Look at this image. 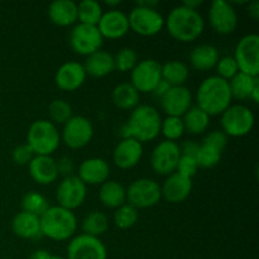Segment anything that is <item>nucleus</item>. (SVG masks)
<instances>
[{
  "instance_id": "f257e3e1",
  "label": "nucleus",
  "mask_w": 259,
  "mask_h": 259,
  "mask_svg": "<svg viewBox=\"0 0 259 259\" xmlns=\"http://www.w3.org/2000/svg\"><path fill=\"white\" fill-rule=\"evenodd\" d=\"M164 27L174 39L181 43H191L204 33L205 20L197 10L181 4L168 13L164 19Z\"/></svg>"
},
{
  "instance_id": "f03ea898",
  "label": "nucleus",
  "mask_w": 259,
  "mask_h": 259,
  "mask_svg": "<svg viewBox=\"0 0 259 259\" xmlns=\"http://www.w3.org/2000/svg\"><path fill=\"white\" fill-rule=\"evenodd\" d=\"M162 118L152 105H138L129 115L123 128V138H134L142 144L156 139L161 133Z\"/></svg>"
},
{
  "instance_id": "7ed1b4c3",
  "label": "nucleus",
  "mask_w": 259,
  "mask_h": 259,
  "mask_svg": "<svg viewBox=\"0 0 259 259\" xmlns=\"http://www.w3.org/2000/svg\"><path fill=\"white\" fill-rule=\"evenodd\" d=\"M196 101L197 106L210 118L222 115L232 105L233 101L229 83L218 76L205 78L197 89Z\"/></svg>"
},
{
  "instance_id": "20e7f679",
  "label": "nucleus",
  "mask_w": 259,
  "mask_h": 259,
  "mask_svg": "<svg viewBox=\"0 0 259 259\" xmlns=\"http://www.w3.org/2000/svg\"><path fill=\"white\" fill-rule=\"evenodd\" d=\"M42 235L55 242L71 239L77 232V219L73 211L61 206H50L39 217Z\"/></svg>"
},
{
  "instance_id": "39448f33",
  "label": "nucleus",
  "mask_w": 259,
  "mask_h": 259,
  "mask_svg": "<svg viewBox=\"0 0 259 259\" xmlns=\"http://www.w3.org/2000/svg\"><path fill=\"white\" fill-rule=\"evenodd\" d=\"M61 143V134L57 126L50 120L34 121L27 133V144L35 156H51L57 151Z\"/></svg>"
},
{
  "instance_id": "423d86ee",
  "label": "nucleus",
  "mask_w": 259,
  "mask_h": 259,
  "mask_svg": "<svg viewBox=\"0 0 259 259\" xmlns=\"http://www.w3.org/2000/svg\"><path fill=\"white\" fill-rule=\"evenodd\" d=\"M255 116L248 106L235 104L230 105L224 113L220 115V125L222 132L228 137L248 136L254 128Z\"/></svg>"
},
{
  "instance_id": "0eeeda50",
  "label": "nucleus",
  "mask_w": 259,
  "mask_h": 259,
  "mask_svg": "<svg viewBox=\"0 0 259 259\" xmlns=\"http://www.w3.org/2000/svg\"><path fill=\"white\" fill-rule=\"evenodd\" d=\"M161 199L162 191L159 184L147 177L133 181L126 190V201L137 210L156 206Z\"/></svg>"
},
{
  "instance_id": "6e6552de",
  "label": "nucleus",
  "mask_w": 259,
  "mask_h": 259,
  "mask_svg": "<svg viewBox=\"0 0 259 259\" xmlns=\"http://www.w3.org/2000/svg\"><path fill=\"white\" fill-rule=\"evenodd\" d=\"M129 28L142 37H153L164 28V18L157 9L137 5L128 14Z\"/></svg>"
},
{
  "instance_id": "1a4fd4ad",
  "label": "nucleus",
  "mask_w": 259,
  "mask_h": 259,
  "mask_svg": "<svg viewBox=\"0 0 259 259\" xmlns=\"http://www.w3.org/2000/svg\"><path fill=\"white\" fill-rule=\"evenodd\" d=\"M234 60L239 72L258 77L259 75V35L247 34L237 43Z\"/></svg>"
},
{
  "instance_id": "9d476101",
  "label": "nucleus",
  "mask_w": 259,
  "mask_h": 259,
  "mask_svg": "<svg viewBox=\"0 0 259 259\" xmlns=\"http://www.w3.org/2000/svg\"><path fill=\"white\" fill-rule=\"evenodd\" d=\"M162 81V65L153 58L139 61L131 71V85L139 94L152 93Z\"/></svg>"
},
{
  "instance_id": "9b49d317",
  "label": "nucleus",
  "mask_w": 259,
  "mask_h": 259,
  "mask_svg": "<svg viewBox=\"0 0 259 259\" xmlns=\"http://www.w3.org/2000/svg\"><path fill=\"white\" fill-rule=\"evenodd\" d=\"M88 196V186L77 176L63 177L56 190V200L58 206L73 211L85 202Z\"/></svg>"
},
{
  "instance_id": "f8f14e48",
  "label": "nucleus",
  "mask_w": 259,
  "mask_h": 259,
  "mask_svg": "<svg viewBox=\"0 0 259 259\" xmlns=\"http://www.w3.org/2000/svg\"><path fill=\"white\" fill-rule=\"evenodd\" d=\"M94 136V126L88 118L82 115L72 116L63 124L61 139L71 149H81L88 146Z\"/></svg>"
},
{
  "instance_id": "ddd939ff",
  "label": "nucleus",
  "mask_w": 259,
  "mask_h": 259,
  "mask_svg": "<svg viewBox=\"0 0 259 259\" xmlns=\"http://www.w3.org/2000/svg\"><path fill=\"white\" fill-rule=\"evenodd\" d=\"M180 157H181V152L176 142H159L151 154L152 169L161 176H169L176 172Z\"/></svg>"
},
{
  "instance_id": "4468645a",
  "label": "nucleus",
  "mask_w": 259,
  "mask_h": 259,
  "mask_svg": "<svg viewBox=\"0 0 259 259\" xmlns=\"http://www.w3.org/2000/svg\"><path fill=\"white\" fill-rule=\"evenodd\" d=\"M104 38L101 37L98 27L78 23L73 27L70 34V46L72 51L81 56H90L101 50Z\"/></svg>"
},
{
  "instance_id": "2eb2a0df",
  "label": "nucleus",
  "mask_w": 259,
  "mask_h": 259,
  "mask_svg": "<svg viewBox=\"0 0 259 259\" xmlns=\"http://www.w3.org/2000/svg\"><path fill=\"white\" fill-rule=\"evenodd\" d=\"M209 23L218 34H232L238 27L237 10L232 3L225 0H214L210 4Z\"/></svg>"
},
{
  "instance_id": "dca6fc26",
  "label": "nucleus",
  "mask_w": 259,
  "mask_h": 259,
  "mask_svg": "<svg viewBox=\"0 0 259 259\" xmlns=\"http://www.w3.org/2000/svg\"><path fill=\"white\" fill-rule=\"evenodd\" d=\"M108 252L99 238L80 234L67 245V259H106Z\"/></svg>"
},
{
  "instance_id": "f3484780",
  "label": "nucleus",
  "mask_w": 259,
  "mask_h": 259,
  "mask_svg": "<svg viewBox=\"0 0 259 259\" xmlns=\"http://www.w3.org/2000/svg\"><path fill=\"white\" fill-rule=\"evenodd\" d=\"M162 110L167 116L182 118L187 110L192 106V94L186 86H174L162 96Z\"/></svg>"
},
{
  "instance_id": "a211bd4d",
  "label": "nucleus",
  "mask_w": 259,
  "mask_h": 259,
  "mask_svg": "<svg viewBox=\"0 0 259 259\" xmlns=\"http://www.w3.org/2000/svg\"><path fill=\"white\" fill-rule=\"evenodd\" d=\"M96 27L101 37L110 40L120 39L131 30L128 15L118 9H109L104 13Z\"/></svg>"
},
{
  "instance_id": "6ab92c4d",
  "label": "nucleus",
  "mask_w": 259,
  "mask_h": 259,
  "mask_svg": "<svg viewBox=\"0 0 259 259\" xmlns=\"http://www.w3.org/2000/svg\"><path fill=\"white\" fill-rule=\"evenodd\" d=\"M86 75L82 63L68 61L57 68L55 82L58 89L63 91H76L85 83Z\"/></svg>"
},
{
  "instance_id": "aec40b11",
  "label": "nucleus",
  "mask_w": 259,
  "mask_h": 259,
  "mask_svg": "<svg viewBox=\"0 0 259 259\" xmlns=\"http://www.w3.org/2000/svg\"><path fill=\"white\" fill-rule=\"evenodd\" d=\"M143 156V144L134 138H123L113 153V161L118 168L131 169L141 162Z\"/></svg>"
},
{
  "instance_id": "412c9836",
  "label": "nucleus",
  "mask_w": 259,
  "mask_h": 259,
  "mask_svg": "<svg viewBox=\"0 0 259 259\" xmlns=\"http://www.w3.org/2000/svg\"><path fill=\"white\" fill-rule=\"evenodd\" d=\"M110 176V167L104 158H88L78 167L77 177L86 185H103Z\"/></svg>"
},
{
  "instance_id": "4be33fe9",
  "label": "nucleus",
  "mask_w": 259,
  "mask_h": 259,
  "mask_svg": "<svg viewBox=\"0 0 259 259\" xmlns=\"http://www.w3.org/2000/svg\"><path fill=\"white\" fill-rule=\"evenodd\" d=\"M162 197L171 204H181L192 191V180L174 172L161 187Z\"/></svg>"
},
{
  "instance_id": "5701e85b",
  "label": "nucleus",
  "mask_w": 259,
  "mask_h": 259,
  "mask_svg": "<svg viewBox=\"0 0 259 259\" xmlns=\"http://www.w3.org/2000/svg\"><path fill=\"white\" fill-rule=\"evenodd\" d=\"M29 175L37 184L51 185L57 180V163L51 156H34L28 164Z\"/></svg>"
},
{
  "instance_id": "b1692460",
  "label": "nucleus",
  "mask_w": 259,
  "mask_h": 259,
  "mask_svg": "<svg viewBox=\"0 0 259 259\" xmlns=\"http://www.w3.org/2000/svg\"><path fill=\"white\" fill-rule=\"evenodd\" d=\"M48 18L57 27H70L77 22V4L73 0H56L48 7Z\"/></svg>"
},
{
  "instance_id": "393cba45",
  "label": "nucleus",
  "mask_w": 259,
  "mask_h": 259,
  "mask_svg": "<svg viewBox=\"0 0 259 259\" xmlns=\"http://www.w3.org/2000/svg\"><path fill=\"white\" fill-rule=\"evenodd\" d=\"M12 230L17 237L27 240H35L42 237L40 220L37 215L20 211L13 218Z\"/></svg>"
},
{
  "instance_id": "a878e982",
  "label": "nucleus",
  "mask_w": 259,
  "mask_h": 259,
  "mask_svg": "<svg viewBox=\"0 0 259 259\" xmlns=\"http://www.w3.org/2000/svg\"><path fill=\"white\" fill-rule=\"evenodd\" d=\"M82 66L85 68L86 75L95 78L105 77V76L110 75L113 71H115L114 56L103 50H99L93 55L88 56Z\"/></svg>"
},
{
  "instance_id": "bb28decb",
  "label": "nucleus",
  "mask_w": 259,
  "mask_h": 259,
  "mask_svg": "<svg viewBox=\"0 0 259 259\" xmlns=\"http://www.w3.org/2000/svg\"><path fill=\"white\" fill-rule=\"evenodd\" d=\"M219 58V51L212 45H199L190 53V63L192 68L202 72L215 68Z\"/></svg>"
},
{
  "instance_id": "cd10ccee",
  "label": "nucleus",
  "mask_w": 259,
  "mask_h": 259,
  "mask_svg": "<svg viewBox=\"0 0 259 259\" xmlns=\"http://www.w3.org/2000/svg\"><path fill=\"white\" fill-rule=\"evenodd\" d=\"M99 200L108 209H119L126 204V189L118 181H105L100 185Z\"/></svg>"
},
{
  "instance_id": "c85d7f7f",
  "label": "nucleus",
  "mask_w": 259,
  "mask_h": 259,
  "mask_svg": "<svg viewBox=\"0 0 259 259\" xmlns=\"http://www.w3.org/2000/svg\"><path fill=\"white\" fill-rule=\"evenodd\" d=\"M111 100L121 110H133L139 105L141 94L128 82L119 83L111 93Z\"/></svg>"
},
{
  "instance_id": "c756f323",
  "label": "nucleus",
  "mask_w": 259,
  "mask_h": 259,
  "mask_svg": "<svg viewBox=\"0 0 259 259\" xmlns=\"http://www.w3.org/2000/svg\"><path fill=\"white\" fill-rule=\"evenodd\" d=\"M181 119L185 126V132L194 134V136L204 134L210 125V116L197 105L191 106Z\"/></svg>"
},
{
  "instance_id": "7c9ffc66",
  "label": "nucleus",
  "mask_w": 259,
  "mask_h": 259,
  "mask_svg": "<svg viewBox=\"0 0 259 259\" xmlns=\"http://www.w3.org/2000/svg\"><path fill=\"white\" fill-rule=\"evenodd\" d=\"M233 99L237 100H247L250 99L253 90L259 86L258 77L245 75L243 72H238L230 81H228Z\"/></svg>"
},
{
  "instance_id": "2f4dec72",
  "label": "nucleus",
  "mask_w": 259,
  "mask_h": 259,
  "mask_svg": "<svg viewBox=\"0 0 259 259\" xmlns=\"http://www.w3.org/2000/svg\"><path fill=\"white\" fill-rule=\"evenodd\" d=\"M189 67L180 61H168L162 65V80L166 81L171 88L185 86L189 78Z\"/></svg>"
},
{
  "instance_id": "473e14b6",
  "label": "nucleus",
  "mask_w": 259,
  "mask_h": 259,
  "mask_svg": "<svg viewBox=\"0 0 259 259\" xmlns=\"http://www.w3.org/2000/svg\"><path fill=\"white\" fill-rule=\"evenodd\" d=\"M103 14V7L95 0H82L77 4V20L81 24L96 27Z\"/></svg>"
},
{
  "instance_id": "72a5a7b5",
  "label": "nucleus",
  "mask_w": 259,
  "mask_h": 259,
  "mask_svg": "<svg viewBox=\"0 0 259 259\" xmlns=\"http://www.w3.org/2000/svg\"><path fill=\"white\" fill-rule=\"evenodd\" d=\"M109 229V219L104 212L93 211L82 220L83 234L99 238Z\"/></svg>"
},
{
  "instance_id": "f704fd0d",
  "label": "nucleus",
  "mask_w": 259,
  "mask_h": 259,
  "mask_svg": "<svg viewBox=\"0 0 259 259\" xmlns=\"http://www.w3.org/2000/svg\"><path fill=\"white\" fill-rule=\"evenodd\" d=\"M50 207L47 199L37 191H29L22 199V211L40 217Z\"/></svg>"
},
{
  "instance_id": "c9c22d12",
  "label": "nucleus",
  "mask_w": 259,
  "mask_h": 259,
  "mask_svg": "<svg viewBox=\"0 0 259 259\" xmlns=\"http://www.w3.org/2000/svg\"><path fill=\"white\" fill-rule=\"evenodd\" d=\"M48 115H50L51 123L56 124H66L72 118V108L70 104L63 99H56L51 101L48 105Z\"/></svg>"
},
{
  "instance_id": "e433bc0d",
  "label": "nucleus",
  "mask_w": 259,
  "mask_h": 259,
  "mask_svg": "<svg viewBox=\"0 0 259 259\" xmlns=\"http://www.w3.org/2000/svg\"><path fill=\"white\" fill-rule=\"evenodd\" d=\"M223 152L218 151V149L212 148V147L207 146V144L201 143L199 146V149L196 152V163L199 166V168H214L215 166H218L222 159Z\"/></svg>"
},
{
  "instance_id": "4c0bfd02",
  "label": "nucleus",
  "mask_w": 259,
  "mask_h": 259,
  "mask_svg": "<svg viewBox=\"0 0 259 259\" xmlns=\"http://www.w3.org/2000/svg\"><path fill=\"white\" fill-rule=\"evenodd\" d=\"M138 210L129 204H124L119 209L115 210L114 214V223L119 229H131L138 222Z\"/></svg>"
},
{
  "instance_id": "58836bf2",
  "label": "nucleus",
  "mask_w": 259,
  "mask_h": 259,
  "mask_svg": "<svg viewBox=\"0 0 259 259\" xmlns=\"http://www.w3.org/2000/svg\"><path fill=\"white\" fill-rule=\"evenodd\" d=\"M161 133L163 134L166 141L176 142L184 136L185 126L181 118L176 116H167L161 124Z\"/></svg>"
},
{
  "instance_id": "ea45409f",
  "label": "nucleus",
  "mask_w": 259,
  "mask_h": 259,
  "mask_svg": "<svg viewBox=\"0 0 259 259\" xmlns=\"http://www.w3.org/2000/svg\"><path fill=\"white\" fill-rule=\"evenodd\" d=\"M138 63V55L133 48H121L115 56H114V65L115 70L120 72H131L136 65Z\"/></svg>"
},
{
  "instance_id": "a19ab883",
  "label": "nucleus",
  "mask_w": 259,
  "mask_h": 259,
  "mask_svg": "<svg viewBox=\"0 0 259 259\" xmlns=\"http://www.w3.org/2000/svg\"><path fill=\"white\" fill-rule=\"evenodd\" d=\"M215 68H217L218 77L223 78V80L225 81H230L238 72H239V68H238V65L233 56H224V57H220L217 66H215Z\"/></svg>"
},
{
  "instance_id": "79ce46f5",
  "label": "nucleus",
  "mask_w": 259,
  "mask_h": 259,
  "mask_svg": "<svg viewBox=\"0 0 259 259\" xmlns=\"http://www.w3.org/2000/svg\"><path fill=\"white\" fill-rule=\"evenodd\" d=\"M197 171H199V166H197L195 157L182 156L181 154V157L179 159V163H177V174L192 180V177L197 174Z\"/></svg>"
},
{
  "instance_id": "37998d69",
  "label": "nucleus",
  "mask_w": 259,
  "mask_h": 259,
  "mask_svg": "<svg viewBox=\"0 0 259 259\" xmlns=\"http://www.w3.org/2000/svg\"><path fill=\"white\" fill-rule=\"evenodd\" d=\"M34 156L35 154L33 153L32 148L27 143L19 144L12 152L13 162L18 164V166H27V164H29L30 161L34 158Z\"/></svg>"
},
{
  "instance_id": "c03bdc74",
  "label": "nucleus",
  "mask_w": 259,
  "mask_h": 259,
  "mask_svg": "<svg viewBox=\"0 0 259 259\" xmlns=\"http://www.w3.org/2000/svg\"><path fill=\"white\" fill-rule=\"evenodd\" d=\"M202 143L212 147L220 152H224V149L228 146V136L223 133L222 131H212L205 136Z\"/></svg>"
},
{
  "instance_id": "a18cd8bd",
  "label": "nucleus",
  "mask_w": 259,
  "mask_h": 259,
  "mask_svg": "<svg viewBox=\"0 0 259 259\" xmlns=\"http://www.w3.org/2000/svg\"><path fill=\"white\" fill-rule=\"evenodd\" d=\"M56 163H57L58 175H63L65 177L72 176L73 161L70 158V157H62V158L58 159Z\"/></svg>"
},
{
  "instance_id": "49530a36",
  "label": "nucleus",
  "mask_w": 259,
  "mask_h": 259,
  "mask_svg": "<svg viewBox=\"0 0 259 259\" xmlns=\"http://www.w3.org/2000/svg\"><path fill=\"white\" fill-rule=\"evenodd\" d=\"M200 144H197L194 141H185L182 143V146L180 147V152H181L182 156H190L195 157L196 156V152L199 149Z\"/></svg>"
},
{
  "instance_id": "de8ad7c7",
  "label": "nucleus",
  "mask_w": 259,
  "mask_h": 259,
  "mask_svg": "<svg viewBox=\"0 0 259 259\" xmlns=\"http://www.w3.org/2000/svg\"><path fill=\"white\" fill-rule=\"evenodd\" d=\"M169 88H171V86H169L168 83L166 82V81H163V80H162L161 82H159L158 85H157V88L154 89L153 91H152V94H153V95L156 96V98H158L159 100H161V99H162V96H163L164 94H166L167 91L169 90Z\"/></svg>"
},
{
  "instance_id": "09e8293b",
  "label": "nucleus",
  "mask_w": 259,
  "mask_h": 259,
  "mask_svg": "<svg viewBox=\"0 0 259 259\" xmlns=\"http://www.w3.org/2000/svg\"><path fill=\"white\" fill-rule=\"evenodd\" d=\"M247 10H248V14H249V17L252 18V19H254V20L259 19V2L258 0L248 3Z\"/></svg>"
},
{
  "instance_id": "8fccbe9b",
  "label": "nucleus",
  "mask_w": 259,
  "mask_h": 259,
  "mask_svg": "<svg viewBox=\"0 0 259 259\" xmlns=\"http://www.w3.org/2000/svg\"><path fill=\"white\" fill-rule=\"evenodd\" d=\"M51 257H52V255L50 254V252L39 249V250H35V252H33L29 259H51Z\"/></svg>"
},
{
  "instance_id": "3c124183",
  "label": "nucleus",
  "mask_w": 259,
  "mask_h": 259,
  "mask_svg": "<svg viewBox=\"0 0 259 259\" xmlns=\"http://www.w3.org/2000/svg\"><path fill=\"white\" fill-rule=\"evenodd\" d=\"M202 2H200V0H189V2L182 3V5H185L186 8H190V9H194V10H197V8H199Z\"/></svg>"
},
{
  "instance_id": "603ef678",
  "label": "nucleus",
  "mask_w": 259,
  "mask_h": 259,
  "mask_svg": "<svg viewBox=\"0 0 259 259\" xmlns=\"http://www.w3.org/2000/svg\"><path fill=\"white\" fill-rule=\"evenodd\" d=\"M250 100L254 101L255 104L259 103V86H258V88H255L254 90H253L252 95H250Z\"/></svg>"
},
{
  "instance_id": "864d4df0",
  "label": "nucleus",
  "mask_w": 259,
  "mask_h": 259,
  "mask_svg": "<svg viewBox=\"0 0 259 259\" xmlns=\"http://www.w3.org/2000/svg\"><path fill=\"white\" fill-rule=\"evenodd\" d=\"M121 2H119V0H115V2H110V0H106L105 2V5L106 7H110V9H115L114 7H118V5H120Z\"/></svg>"
},
{
  "instance_id": "5fc2aeb1",
  "label": "nucleus",
  "mask_w": 259,
  "mask_h": 259,
  "mask_svg": "<svg viewBox=\"0 0 259 259\" xmlns=\"http://www.w3.org/2000/svg\"><path fill=\"white\" fill-rule=\"evenodd\" d=\"M51 259H65V258H62V257H57V255H52V257H51Z\"/></svg>"
}]
</instances>
